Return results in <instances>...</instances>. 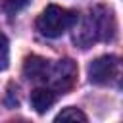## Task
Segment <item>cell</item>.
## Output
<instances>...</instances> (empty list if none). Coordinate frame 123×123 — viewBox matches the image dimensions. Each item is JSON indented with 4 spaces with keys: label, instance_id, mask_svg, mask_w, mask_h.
<instances>
[{
    "label": "cell",
    "instance_id": "1",
    "mask_svg": "<svg viewBox=\"0 0 123 123\" xmlns=\"http://www.w3.org/2000/svg\"><path fill=\"white\" fill-rule=\"evenodd\" d=\"M73 42L81 48H88L100 40H111L115 33V21L110 10L104 6H94L90 8L83 19H77Z\"/></svg>",
    "mask_w": 123,
    "mask_h": 123
},
{
    "label": "cell",
    "instance_id": "2",
    "mask_svg": "<svg viewBox=\"0 0 123 123\" xmlns=\"http://www.w3.org/2000/svg\"><path fill=\"white\" fill-rule=\"evenodd\" d=\"M79 15L73 10L67 8H60V6H48L37 19V29L48 37V38H58L63 33H67L69 29H73V25L77 23Z\"/></svg>",
    "mask_w": 123,
    "mask_h": 123
},
{
    "label": "cell",
    "instance_id": "3",
    "mask_svg": "<svg viewBox=\"0 0 123 123\" xmlns=\"http://www.w3.org/2000/svg\"><path fill=\"white\" fill-rule=\"evenodd\" d=\"M75 79H77V65L73 60L65 58V60H60V62L48 65V71H46L42 85L52 88L56 94H63L73 86Z\"/></svg>",
    "mask_w": 123,
    "mask_h": 123
},
{
    "label": "cell",
    "instance_id": "4",
    "mask_svg": "<svg viewBox=\"0 0 123 123\" xmlns=\"http://www.w3.org/2000/svg\"><path fill=\"white\" fill-rule=\"evenodd\" d=\"M121 63L117 56H100L88 65V79L94 85H117Z\"/></svg>",
    "mask_w": 123,
    "mask_h": 123
},
{
    "label": "cell",
    "instance_id": "5",
    "mask_svg": "<svg viewBox=\"0 0 123 123\" xmlns=\"http://www.w3.org/2000/svg\"><path fill=\"white\" fill-rule=\"evenodd\" d=\"M48 65L50 62L40 58V56H29L23 63V73L29 81H35V83H44V77H46V71H48Z\"/></svg>",
    "mask_w": 123,
    "mask_h": 123
},
{
    "label": "cell",
    "instance_id": "6",
    "mask_svg": "<svg viewBox=\"0 0 123 123\" xmlns=\"http://www.w3.org/2000/svg\"><path fill=\"white\" fill-rule=\"evenodd\" d=\"M56 96H58V94H56L52 88H48V86L35 88V90L31 92V106L35 108V111L44 113V111H48V110L54 106Z\"/></svg>",
    "mask_w": 123,
    "mask_h": 123
},
{
    "label": "cell",
    "instance_id": "7",
    "mask_svg": "<svg viewBox=\"0 0 123 123\" xmlns=\"http://www.w3.org/2000/svg\"><path fill=\"white\" fill-rule=\"evenodd\" d=\"M67 119H71V121H86V115L77 108H65L56 115V121H67Z\"/></svg>",
    "mask_w": 123,
    "mask_h": 123
},
{
    "label": "cell",
    "instance_id": "8",
    "mask_svg": "<svg viewBox=\"0 0 123 123\" xmlns=\"http://www.w3.org/2000/svg\"><path fill=\"white\" fill-rule=\"evenodd\" d=\"M10 62V46H8V38L0 33V71L8 67Z\"/></svg>",
    "mask_w": 123,
    "mask_h": 123
},
{
    "label": "cell",
    "instance_id": "9",
    "mask_svg": "<svg viewBox=\"0 0 123 123\" xmlns=\"http://www.w3.org/2000/svg\"><path fill=\"white\" fill-rule=\"evenodd\" d=\"M27 2H29V0H2V10H4L6 13H15V12H19L21 8H25Z\"/></svg>",
    "mask_w": 123,
    "mask_h": 123
}]
</instances>
